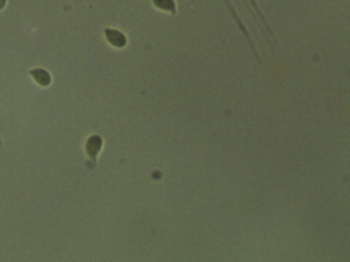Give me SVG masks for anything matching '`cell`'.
I'll return each mask as SVG.
<instances>
[{
	"label": "cell",
	"mask_w": 350,
	"mask_h": 262,
	"mask_svg": "<svg viewBox=\"0 0 350 262\" xmlns=\"http://www.w3.org/2000/svg\"><path fill=\"white\" fill-rule=\"evenodd\" d=\"M104 34L107 41L116 48H124L128 44L125 34L118 29L106 28L104 30Z\"/></svg>",
	"instance_id": "obj_1"
},
{
	"label": "cell",
	"mask_w": 350,
	"mask_h": 262,
	"mask_svg": "<svg viewBox=\"0 0 350 262\" xmlns=\"http://www.w3.org/2000/svg\"><path fill=\"white\" fill-rule=\"evenodd\" d=\"M29 73L31 74L36 82L42 86H47L50 84L51 79L49 72L42 68H37L30 70Z\"/></svg>",
	"instance_id": "obj_2"
},
{
	"label": "cell",
	"mask_w": 350,
	"mask_h": 262,
	"mask_svg": "<svg viewBox=\"0 0 350 262\" xmlns=\"http://www.w3.org/2000/svg\"><path fill=\"white\" fill-rule=\"evenodd\" d=\"M153 5L161 11L169 12L172 15L177 13V5L175 0H153Z\"/></svg>",
	"instance_id": "obj_3"
},
{
	"label": "cell",
	"mask_w": 350,
	"mask_h": 262,
	"mask_svg": "<svg viewBox=\"0 0 350 262\" xmlns=\"http://www.w3.org/2000/svg\"><path fill=\"white\" fill-rule=\"evenodd\" d=\"M6 5V0H0V10L3 9Z\"/></svg>",
	"instance_id": "obj_4"
}]
</instances>
